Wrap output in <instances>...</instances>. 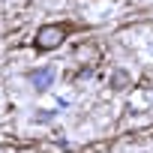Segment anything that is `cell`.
Listing matches in <instances>:
<instances>
[{
    "label": "cell",
    "instance_id": "cell-1",
    "mask_svg": "<svg viewBox=\"0 0 153 153\" xmlns=\"http://www.w3.org/2000/svg\"><path fill=\"white\" fill-rule=\"evenodd\" d=\"M72 33V24H42L36 30V39H33V48L36 51H54L60 48Z\"/></svg>",
    "mask_w": 153,
    "mask_h": 153
},
{
    "label": "cell",
    "instance_id": "cell-2",
    "mask_svg": "<svg viewBox=\"0 0 153 153\" xmlns=\"http://www.w3.org/2000/svg\"><path fill=\"white\" fill-rule=\"evenodd\" d=\"M54 78H57V69H54V66H42V69H33V72L27 75V81H30L36 90H48V87L54 84Z\"/></svg>",
    "mask_w": 153,
    "mask_h": 153
},
{
    "label": "cell",
    "instance_id": "cell-3",
    "mask_svg": "<svg viewBox=\"0 0 153 153\" xmlns=\"http://www.w3.org/2000/svg\"><path fill=\"white\" fill-rule=\"evenodd\" d=\"M126 81H129V75H126V72H117V75H114V87H117V90H120Z\"/></svg>",
    "mask_w": 153,
    "mask_h": 153
},
{
    "label": "cell",
    "instance_id": "cell-4",
    "mask_svg": "<svg viewBox=\"0 0 153 153\" xmlns=\"http://www.w3.org/2000/svg\"><path fill=\"white\" fill-rule=\"evenodd\" d=\"M51 117H54V114H51V111H48V108H42V111H39V114H36V120H39V123H45V120H51Z\"/></svg>",
    "mask_w": 153,
    "mask_h": 153
}]
</instances>
